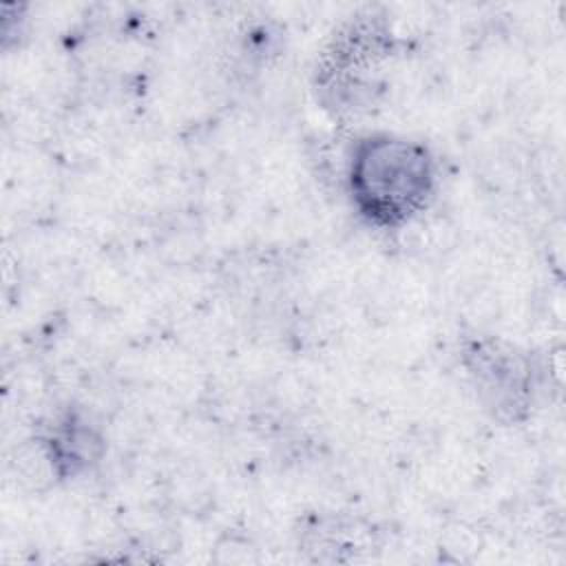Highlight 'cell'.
Wrapping results in <instances>:
<instances>
[{
    "label": "cell",
    "instance_id": "cell-1",
    "mask_svg": "<svg viewBox=\"0 0 566 566\" xmlns=\"http://www.w3.org/2000/svg\"><path fill=\"white\" fill-rule=\"evenodd\" d=\"M433 190V161L424 146L398 137H367L349 159V192L363 217L378 226L409 221Z\"/></svg>",
    "mask_w": 566,
    "mask_h": 566
}]
</instances>
